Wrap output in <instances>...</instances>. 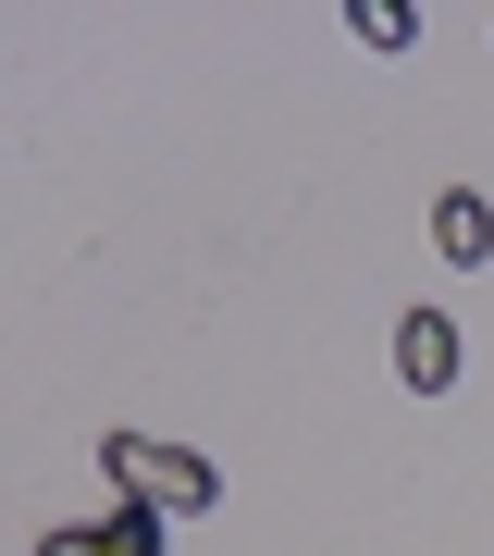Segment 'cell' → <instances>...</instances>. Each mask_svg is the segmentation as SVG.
Wrapping results in <instances>:
<instances>
[{
  "instance_id": "1",
  "label": "cell",
  "mask_w": 494,
  "mask_h": 556,
  "mask_svg": "<svg viewBox=\"0 0 494 556\" xmlns=\"http://www.w3.org/2000/svg\"><path fill=\"white\" fill-rule=\"evenodd\" d=\"M99 470L124 482V507H149V519H211L223 507V470L198 445H149V433H99Z\"/></svg>"
},
{
  "instance_id": "2",
  "label": "cell",
  "mask_w": 494,
  "mask_h": 556,
  "mask_svg": "<svg viewBox=\"0 0 494 556\" xmlns=\"http://www.w3.org/2000/svg\"><path fill=\"white\" fill-rule=\"evenodd\" d=\"M457 358H470V346H457L445 309H395V383H408V396H445Z\"/></svg>"
},
{
  "instance_id": "3",
  "label": "cell",
  "mask_w": 494,
  "mask_h": 556,
  "mask_svg": "<svg viewBox=\"0 0 494 556\" xmlns=\"http://www.w3.org/2000/svg\"><path fill=\"white\" fill-rule=\"evenodd\" d=\"M433 248L457 260V273L494 260V199H482V186H445V199H433Z\"/></svg>"
},
{
  "instance_id": "4",
  "label": "cell",
  "mask_w": 494,
  "mask_h": 556,
  "mask_svg": "<svg viewBox=\"0 0 494 556\" xmlns=\"http://www.w3.org/2000/svg\"><path fill=\"white\" fill-rule=\"evenodd\" d=\"M346 25H358L371 50H408V38H420V13H408V0H346Z\"/></svg>"
},
{
  "instance_id": "5",
  "label": "cell",
  "mask_w": 494,
  "mask_h": 556,
  "mask_svg": "<svg viewBox=\"0 0 494 556\" xmlns=\"http://www.w3.org/2000/svg\"><path fill=\"white\" fill-rule=\"evenodd\" d=\"M99 544H112V556H161V519H149V507H112V519H99Z\"/></svg>"
},
{
  "instance_id": "6",
  "label": "cell",
  "mask_w": 494,
  "mask_h": 556,
  "mask_svg": "<svg viewBox=\"0 0 494 556\" xmlns=\"http://www.w3.org/2000/svg\"><path fill=\"white\" fill-rule=\"evenodd\" d=\"M38 556H112L99 532H38Z\"/></svg>"
}]
</instances>
